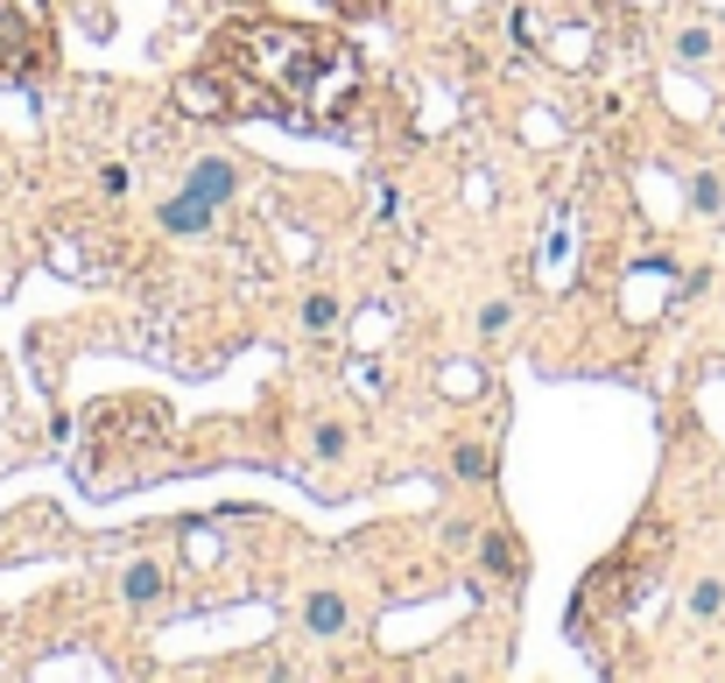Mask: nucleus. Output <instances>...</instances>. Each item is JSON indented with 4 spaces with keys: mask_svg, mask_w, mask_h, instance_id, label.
Segmentation results:
<instances>
[{
    "mask_svg": "<svg viewBox=\"0 0 725 683\" xmlns=\"http://www.w3.org/2000/svg\"><path fill=\"white\" fill-rule=\"evenodd\" d=\"M212 71L233 113H269V120H290V127H332L359 92V56L338 35L275 22V14L225 22Z\"/></svg>",
    "mask_w": 725,
    "mask_h": 683,
    "instance_id": "obj_1",
    "label": "nucleus"
},
{
    "mask_svg": "<svg viewBox=\"0 0 725 683\" xmlns=\"http://www.w3.org/2000/svg\"><path fill=\"white\" fill-rule=\"evenodd\" d=\"M43 0H0V78H29L43 56Z\"/></svg>",
    "mask_w": 725,
    "mask_h": 683,
    "instance_id": "obj_2",
    "label": "nucleus"
},
{
    "mask_svg": "<svg viewBox=\"0 0 725 683\" xmlns=\"http://www.w3.org/2000/svg\"><path fill=\"white\" fill-rule=\"evenodd\" d=\"M162 225H169V233H204V225H212V198H204V191L169 198L162 204Z\"/></svg>",
    "mask_w": 725,
    "mask_h": 683,
    "instance_id": "obj_3",
    "label": "nucleus"
},
{
    "mask_svg": "<svg viewBox=\"0 0 725 683\" xmlns=\"http://www.w3.org/2000/svg\"><path fill=\"white\" fill-rule=\"evenodd\" d=\"M480 557H486V571H493V578H522V549H514V536H507V528H486Z\"/></svg>",
    "mask_w": 725,
    "mask_h": 683,
    "instance_id": "obj_4",
    "label": "nucleus"
},
{
    "mask_svg": "<svg viewBox=\"0 0 725 683\" xmlns=\"http://www.w3.org/2000/svg\"><path fill=\"white\" fill-rule=\"evenodd\" d=\"M338 628H346V599H338V592H317V599H311V634H338Z\"/></svg>",
    "mask_w": 725,
    "mask_h": 683,
    "instance_id": "obj_5",
    "label": "nucleus"
},
{
    "mask_svg": "<svg viewBox=\"0 0 725 683\" xmlns=\"http://www.w3.org/2000/svg\"><path fill=\"white\" fill-rule=\"evenodd\" d=\"M233 183H240V177H233V169H225V162H204L198 177H190V191H204V198L219 204V198H233Z\"/></svg>",
    "mask_w": 725,
    "mask_h": 683,
    "instance_id": "obj_6",
    "label": "nucleus"
},
{
    "mask_svg": "<svg viewBox=\"0 0 725 683\" xmlns=\"http://www.w3.org/2000/svg\"><path fill=\"white\" fill-rule=\"evenodd\" d=\"M691 204H697L704 219H718V212H725V183H718V177H697V183H691Z\"/></svg>",
    "mask_w": 725,
    "mask_h": 683,
    "instance_id": "obj_7",
    "label": "nucleus"
},
{
    "mask_svg": "<svg viewBox=\"0 0 725 683\" xmlns=\"http://www.w3.org/2000/svg\"><path fill=\"white\" fill-rule=\"evenodd\" d=\"M451 465H458V480H486V472H493V459H486L480 444H458V451H451Z\"/></svg>",
    "mask_w": 725,
    "mask_h": 683,
    "instance_id": "obj_8",
    "label": "nucleus"
},
{
    "mask_svg": "<svg viewBox=\"0 0 725 683\" xmlns=\"http://www.w3.org/2000/svg\"><path fill=\"white\" fill-rule=\"evenodd\" d=\"M676 56L683 64H704L712 56V29H676Z\"/></svg>",
    "mask_w": 725,
    "mask_h": 683,
    "instance_id": "obj_9",
    "label": "nucleus"
},
{
    "mask_svg": "<svg viewBox=\"0 0 725 683\" xmlns=\"http://www.w3.org/2000/svg\"><path fill=\"white\" fill-rule=\"evenodd\" d=\"M303 325H311V332H332V325H338V303H332V296H311V303H303Z\"/></svg>",
    "mask_w": 725,
    "mask_h": 683,
    "instance_id": "obj_10",
    "label": "nucleus"
},
{
    "mask_svg": "<svg viewBox=\"0 0 725 683\" xmlns=\"http://www.w3.org/2000/svg\"><path fill=\"white\" fill-rule=\"evenodd\" d=\"M311 451H317V459H338V451H346V430H338V423H317Z\"/></svg>",
    "mask_w": 725,
    "mask_h": 683,
    "instance_id": "obj_11",
    "label": "nucleus"
},
{
    "mask_svg": "<svg viewBox=\"0 0 725 683\" xmlns=\"http://www.w3.org/2000/svg\"><path fill=\"white\" fill-rule=\"evenodd\" d=\"M156 585H162V578H156V571H148V564H141V571L127 578V599H156Z\"/></svg>",
    "mask_w": 725,
    "mask_h": 683,
    "instance_id": "obj_12",
    "label": "nucleus"
},
{
    "mask_svg": "<svg viewBox=\"0 0 725 683\" xmlns=\"http://www.w3.org/2000/svg\"><path fill=\"white\" fill-rule=\"evenodd\" d=\"M718 599H725V585H697V599H691V613H718Z\"/></svg>",
    "mask_w": 725,
    "mask_h": 683,
    "instance_id": "obj_13",
    "label": "nucleus"
},
{
    "mask_svg": "<svg viewBox=\"0 0 725 683\" xmlns=\"http://www.w3.org/2000/svg\"><path fill=\"white\" fill-rule=\"evenodd\" d=\"M332 8H346V14H367V8H380V0H332Z\"/></svg>",
    "mask_w": 725,
    "mask_h": 683,
    "instance_id": "obj_14",
    "label": "nucleus"
},
{
    "mask_svg": "<svg viewBox=\"0 0 725 683\" xmlns=\"http://www.w3.org/2000/svg\"><path fill=\"white\" fill-rule=\"evenodd\" d=\"M718 135H725V127H718Z\"/></svg>",
    "mask_w": 725,
    "mask_h": 683,
    "instance_id": "obj_15",
    "label": "nucleus"
}]
</instances>
